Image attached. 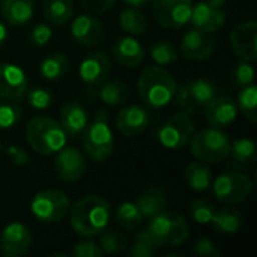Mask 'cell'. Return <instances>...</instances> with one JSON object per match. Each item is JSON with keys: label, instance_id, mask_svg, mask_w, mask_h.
I'll list each match as a JSON object with an SVG mask.
<instances>
[{"label": "cell", "instance_id": "cell-42", "mask_svg": "<svg viewBox=\"0 0 257 257\" xmlns=\"http://www.w3.org/2000/svg\"><path fill=\"white\" fill-rule=\"evenodd\" d=\"M102 254H104V251L101 250L99 244L89 241V239L75 244V247L72 250L74 257H101Z\"/></svg>", "mask_w": 257, "mask_h": 257}, {"label": "cell", "instance_id": "cell-40", "mask_svg": "<svg viewBox=\"0 0 257 257\" xmlns=\"http://www.w3.org/2000/svg\"><path fill=\"white\" fill-rule=\"evenodd\" d=\"M232 80L235 81L236 86H248L254 81V68L251 66L250 62H238L232 68Z\"/></svg>", "mask_w": 257, "mask_h": 257}, {"label": "cell", "instance_id": "cell-9", "mask_svg": "<svg viewBox=\"0 0 257 257\" xmlns=\"http://www.w3.org/2000/svg\"><path fill=\"white\" fill-rule=\"evenodd\" d=\"M194 134V123L188 113H176L170 116L157 131L160 145L170 151H179L188 145Z\"/></svg>", "mask_w": 257, "mask_h": 257}, {"label": "cell", "instance_id": "cell-35", "mask_svg": "<svg viewBox=\"0 0 257 257\" xmlns=\"http://www.w3.org/2000/svg\"><path fill=\"white\" fill-rule=\"evenodd\" d=\"M151 57L157 65L166 66L179 60V51L172 42L158 41L151 47Z\"/></svg>", "mask_w": 257, "mask_h": 257}, {"label": "cell", "instance_id": "cell-12", "mask_svg": "<svg viewBox=\"0 0 257 257\" xmlns=\"http://www.w3.org/2000/svg\"><path fill=\"white\" fill-rule=\"evenodd\" d=\"M29 80L26 72L14 63H0V98L18 102L26 96Z\"/></svg>", "mask_w": 257, "mask_h": 257}, {"label": "cell", "instance_id": "cell-1", "mask_svg": "<svg viewBox=\"0 0 257 257\" xmlns=\"http://www.w3.org/2000/svg\"><path fill=\"white\" fill-rule=\"evenodd\" d=\"M190 236V226L185 218L175 211H161L154 215L149 224L136 238L145 239L157 250L175 248L182 245Z\"/></svg>", "mask_w": 257, "mask_h": 257}, {"label": "cell", "instance_id": "cell-44", "mask_svg": "<svg viewBox=\"0 0 257 257\" xmlns=\"http://www.w3.org/2000/svg\"><path fill=\"white\" fill-rule=\"evenodd\" d=\"M173 101H175V104L178 107L184 108L188 114H196V108H194V105L191 102L187 84L176 86V90H175V95H173Z\"/></svg>", "mask_w": 257, "mask_h": 257}, {"label": "cell", "instance_id": "cell-25", "mask_svg": "<svg viewBox=\"0 0 257 257\" xmlns=\"http://www.w3.org/2000/svg\"><path fill=\"white\" fill-rule=\"evenodd\" d=\"M0 12L11 26H23L33 17V0H3Z\"/></svg>", "mask_w": 257, "mask_h": 257}, {"label": "cell", "instance_id": "cell-26", "mask_svg": "<svg viewBox=\"0 0 257 257\" xmlns=\"http://www.w3.org/2000/svg\"><path fill=\"white\" fill-rule=\"evenodd\" d=\"M230 166L235 169H248L256 161V143L247 137L236 139L233 143L230 142L229 155Z\"/></svg>", "mask_w": 257, "mask_h": 257}, {"label": "cell", "instance_id": "cell-4", "mask_svg": "<svg viewBox=\"0 0 257 257\" xmlns=\"http://www.w3.org/2000/svg\"><path fill=\"white\" fill-rule=\"evenodd\" d=\"M26 140L29 146L41 155H53L66 145V134L62 125L47 116L32 117L26 125Z\"/></svg>", "mask_w": 257, "mask_h": 257}, {"label": "cell", "instance_id": "cell-48", "mask_svg": "<svg viewBox=\"0 0 257 257\" xmlns=\"http://www.w3.org/2000/svg\"><path fill=\"white\" fill-rule=\"evenodd\" d=\"M95 120L108 123V120H110V111L107 108H98L96 113H95Z\"/></svg>", "mask_w": 257, "mask_h": 257}, {"label": "cell", "instance_id": "cell-47", "mask_svg": "<svg viewBox=\"0 0 257 257\" xmlns=\"http://www.w3.org/2000/svg\"><path fill=\"white\" fill-rule=\"evenodd\" d=\"M6 152H8V155L11 157V160H12V164H14V166L21 167V166H27V164L30 163V157H29V154H27L24 149L18 148V146H9Z\"/></svg>", "mask_w": 257, "mask_h": 257}, {"label": "cell", "instance_id": "cell-53", "mask_svg": "<svg viewBox=\"0 0 257 257\" xmlns=\"http://www.w3.org/2000/svg\"><path fill=\"white\" fill-rule=\"evenodd\" d=\"M3 149V145H2V140H0V151Z\"/></svg>", "mask_w": 257, "mask_h": 257}, {"label": "cell", "instance_id": "cell-27", "mask_svg": "<svg viewBox=\"0 0 257 257\" xmlns=\"http://www.w3.org/2000/svg\"><path fill=\"white\" fill-rule=\"evenodd\" d=\"M68 72H69V60L60 51L45 56L39 63V74L42 78L48 81H57L63 78Z\"/></svg>", "mask_w": 257, "mask_h": 257}, {"label": "cell", "instance_id": "cell-37", "mask_svg": "<svg viewBox=\"0 0 257 257\" xmlns=\"http://www.w3.org/2000/svg\"><path fill=\"white\" fill-rule=\"evenodd\" d=\"M23 117L21 107L14 101L0 102V130H9L15 126Z\"/></svg>", "mask_w": 257, "mask_h": 257}, {"label": "cell", "instance_id": "cell-8", "mask_svg": "<svg viewBox=\"0 0 257 257\" xmlns=\"http://www.w3.org/2000/svg\"><path fill=\"white\" fill-rule=\"evenodd\" d=\"M83 134V148L92 161L102 163L108 160L114 151V134L108 123L95 120L87 123Z\"/></svg>", "mask_w": 257, "mask_h": 257}, {"label": "cell", "instance_id": "cell-29", "mask_svg": "<svg viewBox=\"0 0 257 257\" xmlns=\"http://www.w3.org/2000/svg\"><path fill=\"white\" fill-rule=\"evenodd\" d=\"M187 87L196 111L199 108H205L217 96V86L208 78H194L187 83Z\"/></svg>", "mask_w": 257, "mask_h": 257}, {"label": "cell", "instance_id": "cell-30", "mask_svg": "<svg viewBox=\"0 0 257 257\" xmlns=\"http://www.w3.org/2000/svg\"><path fill=\"white\" fill-rule=\"evenodd\" d=\"M99 86H101V89L98 90V96L107 105H111V107L122 105L130 98V87H128V84H125L120 80H108L107 78Z\"/></svg>", "mask_w": 257, "mask_h": 257}, {"label": "cell", "instance_id": "cell-2", "mask_svg": "<svg viewBox=\"0 0 257 257\" xmlns=\"http://www.w3.org/2000/svg\"><path fill=\"white\" fill-rule=\"evenodd\" d=\"M71 227L81 238L101 235L108 226L111 209L110 203L96 194H89L77 200L69 208Z\"/></svg>", "mask_w": 257, "mask_h": 257}, {"label": "cell", "instance_id": "cell-15", "mask_svg": "<svg viewBox=\"0 0 257 257\" xmlns=\"http://www.w3.org/2000/svg\"><path fill=\"white\" fill-rule=\"evenodd\" d=\"M217 48V41L212 33H205L197 29L188 30L181 39V53L190 60H206Z\"/></svg>", "mask_w": 257, "mask_h": 257}, {"label": "cell", "instance_id": "cell-23", "mask_svg": "<svg viewBox=\"0 0 257 257\" xmlns=\"http://www.w3.org/2000/svg\"><path fill=\"white\" fill-rule=\"evenodd\" d=\"M167 194L163 188L151 185L145 188L136 199V205L142 211L145 218H152L158 212L164 211L167 206Z\"/></svg>", "mask_w": 257, "mask_h": 257}, {"label": "cell", "instance_id": "cell-28", "mask_svg": "<svg viewBox=\"0 0 257 257\" xmlns=\"http://www.w3.org/2000/svg\"><path fill=\"white\" fill-rule=\"evenodd\" d=\"M187 185L194 191H206L212 184V170L203 161H191L184 173Z\"/></svg>", "mask_w": 257, "mask_h": 257}, {"label": "cell", "instance_id": "cell-51", "mask_svg": "<svg viewBox=\"0 0 257 257\" xmlns=\"http://www.w3.org/2000/svg\"><path fill=\"white\" fill-rule=\"evenodd\" d=\"M6 38H8V30H6L5 24H3V23H0V47L5 44Z\"/></svg>", "mask_w": 257, "mask_h": 257}, {"label": "cell", "instance_id": "cell-46", "mask_svg": "<svg viewBox=\"0 0 257 257\" xmlns=\"http://www.w3.org/2000/svg\"><path fill=\"white\" fill-rule=\"evenodd\" d=\"M80 2L86 11L95 12V14H104L110 11L113 5L116 3V0H80Z\"/></svg>", "mask_w": 257, "mask_h": 257}, {"label": "cell", "instance_id": "cell-39", "mask_svg": "<svg viewBox=\"0 0 257 257\" xmlns=\"http://www.w3.org/2000/svg\"><path fill=\"white\" fill-rule=\"evenodd\" d=\"M27 102L35 110H47L53 102V93L44 87H33L26 92Z\"/></svg>", "mask_w": 257, "mask_h": 257}, {"label": "cell", "instance_id": "cell-41", "mask_svg": "<svg viewBox=\"0 0 257 257\" xmlns=\"http://www.w3.org/2000/svg\"><path fill=\"white\" fill-rule=\"evenodd\" d=\"M53 36V29L48 24H36L30 32V42L36 47H44L50 42Z\"/></svg>", "mask_w": 257, "mask_h": 257}, {"label": "cell", "instance_id": "cell-22", "mask_svg": "<svg viewBox=\"0 0 257 257\" xmlns=\"http://www.w3.org/2000/svg\"><path fill=\"white\" fill-rule=\"evenodd\" d=\"M111 53H113L114 60L126 68L140 66L146 57V51L143 45L137 39L130 38V36H123L114 41L111 47Z\"/></svg>", "mask_w": 257, "mask_h": 257}, {"label": "cell", "instance_id": "cell-10", "mask_svg": "<svg viewBox=\"0 0 257 257\" xmlns=\"http://www.w3.org/2000/svg\"><path fill=\"white\" fill-rule=\"evenodd\" d=\"M191 11V0H155L154 3V18L166 29H181L188 24Z\"/></svg>", "mask_w": 257, "mask_h": 257}, {"label": "cell", "instance_id": "cell-31", "mask_svg": "<svg viewBox=\"0 0 257 257\" xmlns=\"http://www.w3.org/2000/svg\"><path fill=\"white\" fill-rule=\"evenodd\" d=\"M74 15L72 0H45L44 2V17L53 26L66 24Z\"/></svg>", "mask_w": 257, "mask_h": 257}, {"label": "cell", "instance_id": "cell-50", "mask_svg": "<svg viewBox=\"0 0 257 257\" xmlns=\"http://www.w3.org/2000/svg\"><path fill=\"white\" fill-rule=\"evenodd\" d=\"M206 3L211 5L215 9H223L224 5H226V0H206Z\"/></svg>", "mask_w": 257, "mask_h": 257}, {"label": "cell", "instance_id": "cell-20", "mask_svg": "<svg viewBox=\"0 0 257 257\" xmlns=\"http://www.w3.org/2000/svg\"><path fill=\"white\" fill-rule=\"evenodd\" d=\"M190 21L200 32L215 33L226 24V14L223 9H215L206 2H199L193 5Z\"/></svg>", "mask_w": 257, "mask_h": 257}, {"label": "cell", "instance_id": "cell-6", "mask_svg": "<svg viewBox=\"0 0 257 257\" xmlns=\"http://www.w3.org/2000/svg\"><path fill=\"white\" fill-rule=\"evenodd\" d=\"M69 197L60 190L39 191L30 202L33 217L45 224L60 223L69 212Z\"/></svg>", "mask_w": 257, "mask_h": 257}, {"label": "cell", "instance_id": "cell-24", "mask_svg": "<svg viewBox=\"0 0 257 257\" xmlns=\"http://www.w3.org/2000/svg\"><path fill=\"white\" fill-rule=\"evenodd\" d=\"M209 224L218 233L235 235L241 230V227L244 224V217L238 209L226 206V208L214 209Z\"/></svg>", "mask_w": 257, "mask_h": 257}, {"label": "cell", "instance_id": "cell-38", "mask_svg": "<svg viewBox=\"0 0 257 257\" xmlns=\"http://www.w3.org/2000/svg\"><path fill=\"white\" fill-rule=\"evenodd\" d=\"M214 209L215 208L209 200L197 199V200L191 202V205L188 206V214L197 224H209Z\"/></svg>", "mask_w": 257, "mask_h": 257}, {"label": "cell", "instance_id": "cell-11", "mask_svg": "<svg viewBox=\"0 0 257 257\" xmlns=\"http://www.w3.org/2000/svg\"><path fill=\"white\" fill-rule=\"evenodd\" d=\"M86 169V158L77 148L65 145L59 152H56L54 170L63 182H78L84 176Z\"/></svg>", "mask_w": 257, "mask_h": 257}, {"label": "cell", "instance_id": "cell-19", "mask_svg": "<svg viewBox=\"0 0 257 257\" xmlns=\"http://www.w3.org/2000/svg\"><path fill=\"white\" fill-rule=\"evenodd\" d=\"M149 125V113L137 104L126 105L117 113L116 126L125 137H136L142 134Z\"/></svg>", "mask_w": 257, "mask_h": 257}, {"label": "cell", "instance_id": "cell-16", "mask_svg": "<svg viewBox=\"0 0 257 257\" xmlns=\"http://www.w3.org/2000/svg\"><path fill=\"white\" fill-rule=\"evenodd\" d=\"M74 41L83 47H95L102 42L105 29L101 20L90 14H81L74 18L71 26Z\"/></svg>", "mask_w": 257, "mask_h": 257}, {"label": "cell", "instance_id": "cell-14", "mask_svg": "<svg viewBox=\"0 0 257 257\" xmlns=\"http://www.w3.org/2000/svg\"><path fill=\"white\" fill-rule=\"evenodd\" d=\"M32 247L30 229L18 221L9 223L0 235V251L6 257L24 256Z\"/></svg>", "mask_w": 257, "mask_h": 257}, {"label": "cell", "instance_id": "cell-36", "mask_svg": "<svg viewBox=\"0 0 257 257\" xmlns=\"http://www.w3.org/2000/svg\"><path fill=\"white\" fill-rule=\"evenodd\" d=\"M99 247L107 254H116V253H122L126 250L128 241L119 232H111V230L102 232L101 239H99Z\"/></svg>", "mask_w": 257, "mask_h": 257}, {"label": "cell", "instance_id": "cell-21", "mask_svg": "<svg viewBox=\"0 0 257 257\" xmlns=\"http://www.w3.org/2000/svg\"><path fill=\"white\" fill-rule=\"evenodd\" d=\"M59 123L62 125L68 139H77L89 123V113L81 102L69 101L60 110Z\"/></svg>", "mask_w": 257, "mask_h": 257}, {"label": "cell", "instance_id": "cell-43", "mask_svg": "<svg viewBox=\"0 0 257 257\" xmlns=\"http://www.w3.org/2000/svg\"><path fill=\"white\" fill-rule=\"evenodd\" d=\"M193 253L200 257H220L221 253L209 238H199L193 245Z\"/></svg>", "mask_w": 257, "mask_h": 257}, {"label": "cell", "instance_id": "cell-34", "mask_svg": "<svg viewBox=\"0 0 257 257\" xmlns=\"http://www.w3.org/2000/svg\"><path fill=\"white\" fill-rule=\"evenodd\" d=\"M257 87L251 83L248 86H244L242 90L238 95V107L241 110V113L251 122H257Z\"/></svg>", "mask_w": 257, "mask_h": 257}, {"label": "cell", "instance_id": "cell-7", "mask_svg": "<svg viewBox=\"0 0 257 257\" xmlns=\"http://www.w3.org/2000/svg\"><path fill=\"white\" fill-rule=\"evenodd\" d=\"M214 196L218 202L226 205H239L244 203L253 190L251 179L239 172H229L220 175L214 184Z\"/></svg>", "mask_w": 257, "mask_h": 257}, {"label": "cell", "instance_id": "cell-32", "mask_svg": "<svg viewBox=\"0 0 257 257\" xmlns=\"http://www.w3.org/2000/svg\"><path fill=\"white\" fill-rule=\"evenodd\" d=\"M120 29L130 35H143L148 29V20L139 8H126L119 15Z\"/></svg>", "mask_w": 257, "mask_h": 257}, {"label": "cell", "instance_id": "cell-18", "mask_svg": "<svg viewBox=\"0 0 257 257\" xmlns=\"http://www.w3.org/2000/svg\"><path fill=\"white\" fill-rule=\"evenodd\" d=\"M206 120L211 126L224 130L230 126L238 116V105L232 96L217 95L206 107Z\"/></svg>", "mask_w": 257, "mask_h": 257}, {"label": "cell", "instance_id": "cell-3", "mask_svg": "<svg viewBox=\"0 0 257 257\" xmlns=\"http://www.w3.org/2000/svg\"><path fill=\"white\" fill-rule=\"evenodd\" d=\"M173 75L160 65H151L143 69L139 77L137 89L145 105L151 108H161L173 101L176 90Z\"/></svg>", "mask_w": 257, "mask_h": 257}, {"label": "cell", "instance_id": "cell-33", "mask_svg": "<svg viewBox=\"0 0 257 257\" xmlns=\"http://www.w3.org/2000/svg\"><path fill=\"white\" fill-rule=\"evenodd\" d=\"M116 220L125 230L133 232L143 224L145 217L136 202H123L116 209Z\"/></svg>", "mask_w": 257, "mask_h": 257}, {"label": "cell", "instance_id": "cell-45", "mask_svg": "<svg viewBox=\"0 0 257 257\" xmlns=\"http://www.w3.org/2000/svg\"><path fill=\"white\" fill-rule=\"evenodd\" d=\"M157 253H158V250L154 245H151L145 239H137V238H136L134 245L130 250V256L131 257H152Z\"/></svg>", "mask_w": 257, "mask_h": 257}, {"label": "cell", "instance_id": "cell-52", "mask_svg": "<svg viewBox=\"0 0 257 257\" xmlns=\"http://www.w3.org/2000/svg\"><path fill=\"white\" fill-rule=\"evenodd\" d=\"M50 256H62V257H66V253H53V254H50Z\"/></svg>", "mask_w": 257, "mask_h": 257}, {"label": "cell", "instance_id": "cell-5", "mask_svg": "<svg viewBox=\"0 0 257 257\" xmlns=\"http://www.w3.org/2000/svg\"><path fill=\"white\" fill-rule=\"evenodd\" d=\"M190 142L191 154L206 164L221 163L229 155L230 139L226 133H223L218 128H205L197 134H193Z\"/></svg>", "mask_w": 257, "mask_h": 257}, {"label": "cell", "instance_id": "cell-13", "mask_svg": "<svg viewBox=\"0 0 257 257\" xmlns=\"http://www.w3.org/2000/svg\"><path fill=\"white\" fill-rule=\"evenodd\" d=\"M230 47L233 53L245 62L257 60V24L256 21H244L230 32Z\"/></svg>", "mask_w": 257, "mask_h": 257}, {"label": "cell", "instance_id": "cell-49", "mask_svg": "<svg viewBox=\"0 0 257 257\" xmlns=\"http://www.w3.org/2000/svg\"><path fill=\"white\" fill-rule=\"evenodd\" d=\"M149 2H152V0H125V3H128L130 6H134V8H142V6L148 5Z\"/></svg>", "mask_w": 257, "mask_h": 257}, {"label": "cell", "instance_id": "cell-17", "mask_svg": "<svg viewBox=\"0 0 257 257\" xmlns=\"http://www.w3.org/2000/svg\"><path fill=\"white\" fill-rule=\"evenodd\" d=\"M111 71V60L105 53L95 51L86 56L78 68L80 78L87 86H99L102 84Z\"/></svg>", "mask_w": 257, "mask_h": 257}]
</instances>
